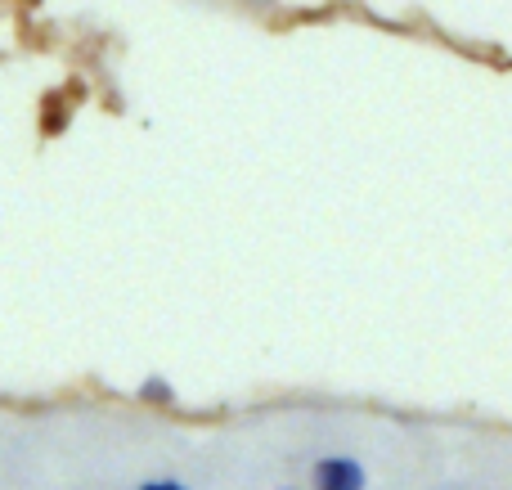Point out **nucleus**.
I'll list each match as a JSON object with an SVG mask.
<instances>
[{
	"mask_svg": "<svg viewBox=\"0 0 512 490\" xmlns=\"http://www.w3.org/2000/svg\"><path fill=\"white\" fill-rule=\"evenodd\" d=\"M315 490H364V468L355 459H319L315 473H310Z\"/></svg>",
	"mask_w": 512,
	"mask_h": 490,
	"instance_id": "nucleus-1",
	"label": "nucleus"
},
{
	"mask_svg": "<svg viewBox=\"0 0 512 490\" xmlns=\"http://www.w3.org/2000/svg\"><path fill=\"white\" fill-rule=\"evenodd\" d=\"M140 490H189L185 482H171V477H162V482H144Z\"/></svg>",
	"mask_w": 512,
	"mask_h": 490,
	"instance_id": "nucleus-2",
	"label": "nucleus"
}]
</instances>
